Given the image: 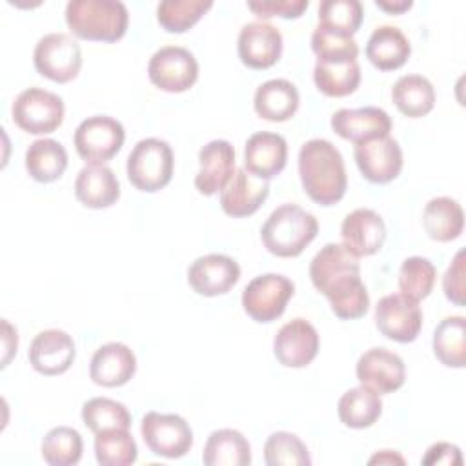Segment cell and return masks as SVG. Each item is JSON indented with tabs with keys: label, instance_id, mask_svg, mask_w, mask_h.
Wrapping results in <instances>:
<instances>
[{
	"label": "cell",
	"instance_id": "obj_1",
	"mask_svg": "<svg viewBox=\"0 0 466 466\" xmlns=\"http://www.w3.org/2000/svg\"><path fill=\"white\" fill-rule=\"evenodd\" d=\"M313 286L328 297L339 319H359L370 308V295L360 280V266L342 244L329 242L309 262Z\"/></svg>",
	"mask_w": 466,
	"mask_h": 466
},
{
	"label": "cell",
	"instance_id": "obj_2",
	"mask_svg": "<svg viewBox=\"0 0 466 466\" xmlns=\"http://www.w3.org/2000/svg\"><path fill=\"white\" fill-rule=\"evenodd\" d=\"M299 175L308 197L320 206L337 204L348 187L342 155L326 138H311L302 144Z\"/></svg>",
	"mask_w": 466,
	"mask_h": 466
},
{
	"label": "cell",
	"instance_id": "obj_3",
	"mask_svg": "<svg viewBox=\"0 0 466 466\" xmlns=\"http://www.w3.org/2000/svg\"><path fill=\"white\" fill-rule=\"evenodd\" d=\"M317 218L297 204H282L260 228L264 248L277 257H297L317 237Z\"/></svg>",
	"mask_w": 466,
	"mask_h": 466
},
{
	"label": "cell",
	"instance_id": "obj_4",
	"mask_svg": "<svg viewBox=\"0 0 466 466\" xmlns=\"http://www.w3.org/2000/svg\"><path fill=\"white\" fill-rule=\"evenodd\" d=\"M66 22L78 38L116 42L127 29L129 15L118 0H69Z\"/></svg>",
	"mask_w": 466,
	"mask_h": 466
},
{
	"label": "cell",
	"instance_id": "obj_5",
	"mask_svg": "<svg viewBox=\"0 0 466 466\" xmlns=\"http://www.w3.org/2000/svg\"><path fill=\"white\" fill-rule=\"evenodd\" d=\"M173 151L166 140L142 138L127 155L126 173L129 182L146 193L166 187L173 177Z\"/></svg>",
	"mask_w": 466,
	"mask_h": 466
},
{
	"label": "cell",
	"instance_id": "obj_6",
	"mask_svg": "<svg viewBox=\"0 0 466 466\" xmlns=\"http://www.w3.org/2000/svg\"><path fill=\"white\" fill-rule=\"evenodd\" d=\"M13 122L31 135H47L64 120V102L58 95L42 87H29L18 93L11 106Z\"/></svg>",
	"mask_w": 466,
	"mask_h": 466
},
{
	"label": "cell",
	"instance_id": "obj_7",
	"mask_svg": "<svg viewBox=\"0 0 466 466\" xmlns=\"http://www.w3.org/2000/svg\"><path fill=\"white\" fill-rule=\"evenodd\" d=\"M124 138V126L116 118L95 115L78 124L73 144L80 158L87 164H104L120 151Z\"/></svg>",
	"mask_w": 466,
	"mask_h": 466
},
{
	"label": "cell",
	"instance_id": "obj_8",
	"mask_svg": "<svg viewBox=\"0 0 466 466\" xmlns=\"http://www.w3.org/2000/svg\"><path fill=\"white\" fill-rule=\"evenodd\" d=\"M33 62L42 76L66 84L76 78L82 67V51L67 33H47L36 42Z\"/></svg>",
	"mask_w": 466,
	"mask_h": 466
},
{
	"label": "cell",
	"instance_id": "obj_9",
	"mask_svg": "<svg viewBox=\"0 0 466 466\" xmlns=\"http://www.w3.org/2000/svg\"><path fill=\"white\" fill-rule=\"evenodd\" d=\"M146 446L158 457L180 459L193 446V431L184 417L177 413L147 411L140 422Z\"/></svg>",
	"mask_w": 466,
	"mask_h": 466
},
{
	"label": "cell",
	"instance_id": "obj_10",
	"mask_svg": "<svg viewBox=\"0 0 466 466\" xmlns=\"http://www.w3.org/2000/svg\"><path fill=\"white\" fill-rule=\"evenodd\" d=\"M295 293V284L280 273L258 275L242 291V308L257 322L279 319L288 300Z\"/></svg>",
	"mask_w": 466,
	"mask_h": 466
},
{
	"label": "cell",
	"instance_id": "obj_11",
	"mask_svg": "<svg viewBox=\"0 0 466 466\" xmlns=\"http://www.w3.org/2000/svg\"><path fill=\"white\" fill-rule=\"evenodd\" d=\"M149 80L162 91H187L198 78V62L180 46H164L153 53L147 64Z\"/></svg>",
	"mask_w": 466,
	"mask_h": 466
},
{
	"label": "cell",
	"instance_id": "obj_12",
	"mask_svg": "<svg viewBox=\"0 0 466 466\" xmlns=\"http://www.w3.org/2000/svg\"><path fill=\"white\" fill-rule=\"evenodd\" d=\"M375 326L390 340L411 342L422 328V311L402 293L384 295L375 306Z\"/></svg>",
	"mask_w": 466,
	"mask_h": 466
},
{
	"label": "cell",
	"instance_id": "obj_13",
	"mask_svg": "<svg viewBox=\"0 0 466 466\" xmlns=\"http://www.w3.org/2000/svg\"><path fill=\"white\" fill-rule=\"evenodd\" d=\"M353 155L362 177L373 184L391 182L402 169V149L390 135L357 142Z\"/></svg>",
	"mask_w": 466,
	"mask_h": 466
},
{
	"label": "cell",
	"instance_id": "obj_14",
	"mask_svg": "<svg viewBox=\"0 0 466 466\" xmlns=\"http://www.w3.org/2000/svg\"><path fill=\"white\" fill-rule=\"evenodd\" d=\"M237 51L244 66L268 69L277 64L282 55V35L275 25L264 20L248 22L238 33Z\"/></svg>",
	"mask_w": 466,
	"mask_h": 466
},
{
	"label": "cell",
	"instance_id": "obj_15",
	"mask_svg": "<svg viewBox=\"0 0 466 466\" xmlns=\"http://www.w3.org/2000/svg\"><path fill=\"white\" fill-rule=\"evenodd\" d=\"M240 279V266L228 255L209 253L195 258L187 268V282L198 295L228 293Z\"/></svg>",
	"mask_w": 466,
	"mask_h": 466
},
{
	"label": "cell",
	"instance_id": "obj_16",
	"mask_svg": "<svg viewBox=\"0 0 466 466\" xmlns=\"http://www.w3.org/2000/svg\"><path fill=\"white\" fill-rule=\"evenodd\" d=\"M319 351V333L306 319H293L286 322L273 339V353L282 366L304 368Z\"/></svg>",
	"mask_w": 466,
	"mask_h": 466
},
{
	"label": "cell",
	"instance_id": "obj_17",
	"mask_svg": "<svg viewBox=\"0 0 466 466\" xmlns=\"http://www.w3.org/2000/svg\"><path fill=\"white\" fill-rule=\"evenodd\" d=\"M355 373L360 384L370 386L379 395L399 390L406 379L402 359L386 348H371L364 351L357 360Z\"/></svg>",
	"mask_w": 466,
	"mask_h": 466
},
{
	"label": "cell",
	"instance_id": "obj_18",
	"mask_svg": "<svg viewBox=\"0 0 466 466\" xmlns=\"http://www.w3.org/2000/svg\"><path fill=\"white\" fill-rule=\"evenodd\" d=\"M340 237L342 246L353 257H370L382 248L386 240V224L373 209L359 208L344 217Z\"/></svg>",
	"mask_w": 466,
	"mask_h": 466
},
{
	"label": "cell",
	"instance_id": "obj_19",
	"mask_svg": "<svg viewBox=\"0 0 466 466\" xmlns=\"http://www.w3.org/2000/svg\"><path fill=\"white\" fill-rule=\"evenodd\" d=\"M73 360L75 342L64 329H44L31 340L29 362L42 375H60L71 368Z\"/></svg>",
	"mask_w": 466,
	"mask_h": 466
},
{
	"label": "cell",
	"instance_id": "obj_20",
	"mask_svg": "<svg viewBox=\"0 0 466 466\" xmlns=\"http://www.w3.org/2000/svg\"><path fill=\"white\" fill-rule=\"evenodd\" d=\"M331 129L340 138L357 144L390 135L391 118L384 109L375 106H366L359 109L342 107L331 115Z\"/></svg>",
	"mask_w": 466,
	"mask_h": 466
},
{
	"label": "cell",
	"instance_id": "obj_21",
	"mask_svg": "<svg viewBox=\"0 0 466 466\" xmlns=\"http://www.w3.org/2000/svg\"><path fill=\"white\" fill-rule=\"evenodd\" d=\"M195 187L209 197L226 187L235 173V147L228 140H211L198 151Z\"/></svg>",
	"mask_w": 466,
	"mask_h": 466
},
{
	"label": "cell",
	"instance_id": "obj_22",
	"mask_svg": "<svg viewBox=\"0 0 466 466\" xmlns=\"http://www.w3.org/2000/svg\"><path fill=\"white\" fill-rule=\"evenodd\" d=\"M268 195V180L255 177L246 167H238L235 169L226 187L220 191V206L229 217H249L262 206Z\"/></svg>",
	"mask_w": 466,
	"mask_h": 466
},
{
	"label": "cell",
	"instance_id": "obj_23",
	"mask_svg": "<svg viewBox=\"0 0 466 466\" xmlns=\"http://www.w3.org/2000/svg\"><path fill=\"white\" fill-rule=\"evenodd\" d=\"M288 144L279 133H253L244 146V166L258 178L269 180L286 167Z\"/></svg>",
	"mask_w": 466,
	"mask_h": 466
},
{
	"label": "cell",
	"instance_id": "obj_24",
	"mask_svg": "<svg viewBox=\"0 0 466 466\" xmlns=\"http://www.w3.org/2000/svg\"><path fill=\"white\" fill-rule=\"evenodd\" d=\"M137 357L124 342L102 344L91 357L89 377L95 384L106 388H116L135 375Z\"/></svg>",
	"mask_w": 466,
	"mask_h": 466
},
{
	"label": "cell",
	"instance_id": "obj_25",
	"mask_svg": "<svg viewBox=\"0 0 466 466\" xmlns=\"http://www.w3.org/2000/svg\"><path fill=\"white\" fill-rule=\"evenodd\" d=\"M75 195L86 206L102 209L113 206L120 197V184L113 169L104 164L84 166L75 180Z\"/></svg>",
	"mask_w": 466,
	"mask_h": 466
},
{
	"label": "cell",
	"instance_id": "obj_26",
	"mask_svg": "<svg viewBox=\"0 0 466 466\" xmlns=\"http://www.w3.org/2000/svg\"><path fill=\"white\" fill-rule=\"evenodd\" d=\"M299 102V91L289 80L271 78L257 87L253 107L264 120L284 122L295 115Z\"/></svg>",
	"mask_w": 466,
	"mask_h": 466
},
{
	"label": "cell",
	"instance_id": "obj_27",
	"mask_svg": "<svg viewBox=\"0 0 466 466\" xmlns=\"http://www.w3.org/2000/svg\"><path fill=\"white\" fill-rule=\"evenodd\" d=\"M410 40L395 25H379L366 44L368 60L380 71L399 69L410 58Z\"/></svg>",
	"mask_w": 466,
	"mask_h": 466
},
{
	"label": "cell",
	"instance_id": "obj_28",
	"mask_svg": "<svg viewBox=\"0 0 466 466\" xmlns=\"http://www.w3.org/2000/svg\"><path fill=\"white\" fill-rule=\"evenodd\" d=\"M313 80L326 96H346L360 84V67L357 58H317Z\"/></svg>",
	"mask_w": 466,
	"mask_h": 466
},
{
	"label": "cell",
	"instance_id": "obj_29",
	"mask_svg": "<svg viewBox=\"0 0 466 466\" xmlns=\"http://www.w3.org/2000/svg\"><path fill=\"white\" fill-rule=\"evenodd\" d=\"M422 226L430 238L450 242L462 233L464 211L457 200L450 197H435L424 206Z\"/></svg>",
	"mask_w": 466,
	"mask_h": 466
},
{
	"label": "cell",
	"instance_id": "obj_30",
	"mask_svg": "<svg viewBox=\"0 0 466 466\" xmlns=\"http://www.w3.org/2000/svg\"><path fill=\"white\" fill-rule=\"evenodd\" d=\"M202 462L208 466H248L251 462V446L237 430H215L206 441Z\"/></svg>",
	"mask_w": 466,
	"mask_h": 466
},
{
	"label": "cell",
	"instance_id": "obj_31",
	"mask_svg": "<svg viewBox=\"0 0 466 466\" xmlns=\"http://www.w3.org/2000/svg\"><path fill=\"white\" fill-rule=\"evenodd\" d=\"M337 411L344 426L353 430H362V428H370L379 420L382 413V400L375 390L360 384L357 388L348 390L339 399Z\"/></svg>",
	"mask_w": 466,
	"mask_h": 466
},
{
	"label": "cell",
	"instance_id": "obj_32",
	"mask_svg": "<svg viewBox=\"0 0 466 466\" xmlns=\"http://www.w3.org/2000/svg\"><path fill=\"white\" fill-rule=\"evenodd\" d=\"M391 100L402 115L419 118L433 109L435 89L422 75H404L393 84Z\"/></svg>",
	"mask_w": 466,
	"mask_h": 466
},
{
	"label": "cell",
	"instance_id": "obj_33",
	"mask_svg": "<svg viewBox=\"0 0 466 466\" xmlns=\"http://www.w3.org/2000/svg\"><path fill=\"white\" fill-rule=\"evenodd\" d=\"M67 167L66 147L53 138H38L25 151V169L36 182H53Z\"/></svg>",
	"mask_w": 466,
	"mask_h": 466
},
{
	"label": "cell",
	"instance_id": "obj_34",
	"mask_svg": "<svg viewBox=\"0 0 466 466\" xmlns=\"http://www.w3.org/2000/svg\"><path fill=\"white\" fill-rule=\"evenodd\" d=\"M433 353L448 368L466 364V319L451 315L442 319L433 331Z\"/></svg>",
	"mask_w": 466,
	"mask_h": 466
},
{
	"label": "cell",
	"instance_id": "obj_35",
	"mask_svg": "<svg viewBox=\"0 0 466 466\" xmlns=\"http://www.w3.org/2000/svg\"><path fill=\"white\" fill-rule=\"evenodd\" d=\"M82 437L75 428L56 426L42 439V459L51 466H73L82 457Z\"/></svg>",
	"mask_w": 466,
	"mask_h": 466
},
{
	"label": "cell",
	"instance_id": "obj_36",
	"mask_svg": "<svg viewBox=\"0 0 466 466\" xmlns=\"http://www.w3.org/2000/svg\"><path fill=\"white\" fill-rule=\"evenodd\" d=\"M82 420L84 424L96 435L106 430H129L131 415L127 408L107 397H93L82 406Z\"/></svg>",
	"mask_w": 466,
	"mask_h": 466
},
{
	"label": "cell",
	"instance_id": "obj_37",
	"mask_svg": "<svg viewBox=\"0 0 466 466\" xmlns=\"http://www.w3.org/2000/svg\"><path fill=\"white\" fill-rule=\"evenodd\" d=\"M95 455L102 466H129L137 461V442L127 430H106L95 437Z\"/></svg>",
	"mask_w": 466,
	"mask_h": 466
},
{
	"label": "cell",
	"instance_id": "obj_38",
	"mask_svg": "<svg viewBox=\"0 0 466 466\" xmlns=\"http://www.w3.org/2000/svg\"><path fill=\"white\" fill-rule=\"evenodd\" d=\"M211 0H164L157 5V20L169 33H184L211 9Z\"/></svg>",
	"mask_w": 466,
	"mask_h": 466
},
{
	"label": "cell",
	"instance_id": "obj_39",
	"mask_svg": "<svg viewBox=\"0 0 466 466\" xmlns=\"http://www.w3.org/2000/svg\"><path fill=\"white\" fill-rule=\"evenodd\" d=\"M437 269L424 257H408L399 269V289L402 295L419 302L426 299L435 284Z\"/></svg>",
	"mask_w": 466,
	"mask_h": 466
},
{
	"label": "cell",
	"instance_id": "obj_40",
	"mask_svg": "<svg viewBox=\"0 0 466 466\" xmlns=\"http://www.w3.org/2000/svg\"><path fill=\"white\" fill-rule=\"evenodd\" d=\"M268 466H309L311 457L306 444L289 431H275L264 444Z\"/></svg>",
	"mask_w": 466,
	"mask_h": 466
},
{
	"label": "cell",
	"instance_id": "obj_41",
	"mask_svg": "<svg viewBox=\"0 0 466 466\" xmlns=\"http://www.w3.org/2000/svg\"><path fill=\"white\" fill-rule=\"evenodd\" d=\"M364 16L359 0H322L319 4V25L351 35L359 29Z\"/></svg>",
	"mask_w": 466,
	"mask_h": 466
},
{
	"label": "cell",
	"instance_id": "obj_42",
	"mask_svg": "<svg viewBox=\"0 0 466 466\" xmlns=\"http://www.w3.org/2000/svg\"><path fill=\"white\" fill-rule=\"evenodd\" d=\"M311 49L317 58H357L359 46L351 35L317 25L311 35Z\"/></svg>",
	"mask_w": 466,
	"mask_h": 466
},
{
	"label": "cell",
	"instance_id": "obj_43",
	"mask_svg": "<svg viewBox=\"0 0 466 466\" xmlns=\"http://www.w3.org/2000/svg\"><path fill=\"white\" fill-rule=\"evenodd\" d=\"M248 7L260 18H297L308 9V0H251Z\"/></svg>",
	"mask_w": 466,
	"mask_h": 466
},
{
	"label": "cell",
	"instance_id": "obj_44",
	"mask_svg": "<svg viewBox=\"0 0 466 466\" xmlns=\"http://www.w3.org/2000/svg\"><path fill=\"white\" fill-rule=\"evenodd\" d=\"M442 288L448 300L464 306V249H459L442 277Z\"/></svg>",
	"mask_w": 466,
	"mask_h": 466
},
{
	"label": "cell",
	"instance_id": "obj_45",
	"mask_svg": "<svg viewBox=\"0 0 466 466\" xmlns=\"http://www.w3.org/2000/svg\"><path fill=\"white\" fill-rule=\"evenodd\" d=\"M422 464L433 466V464H446V466H461L462 455L461 450L455 444L450 442H435L426 450V455L422 457Z\"/></svg>",
	"mask_w": 466,
	"mask_h": 466
},
{
	"label": "cell",
	"instance_id": "obj_46",
	"mask_svg": "<svg viewBox=\"0 0 466 466\" xmlns=\"http://www.w3.org/2000/svg\"><path fill=\"white\" fill-rule=\"evenodd\" d=\"M375 4H377L379 9H384V11L393 13V15L404 13V11H408L413 5L411 0H377Z\"/></svg>",
	"mask_w": 466,
	"mask_h": 466
},
{
	"label": "cell",
	"instance_id": "obj_47",
	"mask_svg": "<svg viewBox=\"0 0 466 466\" xmlns=\"http://www.w3.org/2000/svg\"><path fill=\"white\" fill-rule=\"evenodd\" d=\"M370 464H404V457H400L397 451L393 450H380L379 453H375L370 461Z\"/></svg>",
	"mask_w": 466,
	"mask_h": 466
}]
</instances>
